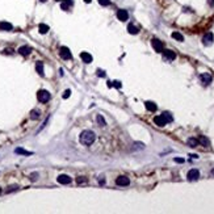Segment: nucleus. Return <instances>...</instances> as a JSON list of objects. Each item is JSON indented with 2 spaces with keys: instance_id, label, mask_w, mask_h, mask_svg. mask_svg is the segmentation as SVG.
I'll return each mask as SVG.
<instances>
[{
  "instance_id": "ddd939ff",
  "label": "nucleus",
  "mask_w": 214,
  "mask_h": 214,
  "mask_svg": "<svg viewBox=\"0 0 214 214\" xmlns=\"http://www.w3.org/2000/svg\"><path fill=\"white\" fill-rule=\"evenodd\" d=\"M154 122H155L158 126H164V125H167L166 118H164L162 114H160V116H156L155 118H154Z\"/></svg>"
},
{
  "instance_id": "6e6552de",
  "label": "nucleus",
  "mask_w": 214,
  "mask_h": 214,
  "mask_svg": "<svg viewBox=\"0 0 214 214\" xmlns=\"http://www.w3.org/2000/svg\"><path fill=\"white\" fill-rule=\"evenodd\" d=\"M200 79H201L204 85H209L210 83H212V80H213V78H212V75L210 74H201L200 75Z\"/></svg>"
},
{
  "instance_id": "473e14b6",
  "label": "nucleus",
  "mask_w": 214,
  "mask_h": 214,
  "mask_svg": "<svg viewBox=\"0 0 214 214\" xmlns=\"http://www.w3.org/2000/svg\"><path fill=\"white\" fill-rule=\"evenodd\" d=\"M70 95H71V91H70V90L64 91V93H63V98H68V97H70Z\"/></svg>"
},
{
  "instance_id": "20e7f679",
  "label": "nucleus",
  "mask_w": 214,
  "mask_h": 214,
  "mask_svg": "<svg viewBox=\"0 0 214 214\" xmlns=\"http://www.w3.org/2000/svg\"><path fill=\"white\" fill-rule=\"evenodd\" d=\"M187 177H188L189 181H195V180H197L200 177V171L196 170V168L190 170L189 172H188V175H187Z\"/></svg>"
},
{
  "instance_id": "c756f323",
  "label": "nucleus",
  "mask_w": 214,
  "mask_h": 214,
  "mask_svg": "<svg viewBox=\"0 0 214 214\" xmlns=\"http://www.w3.org/2000/svg\"><path fill=\"white\" fill-rule=\"evenodd\" d=\"M76 181H78L79 184H84V183H87V179H85V177H78Z\"/></svg>"
},
{
  "instance_id": "f3484780",
  "label": "nucleus",
  "mask_w": 214,
  "mask_h": 214,
  "mask_svg": "<svg viewBox=\"0 0 214 214\" xmlns=\"http://www.w3.org/2000/svg\"><path fill=\"white\" fill-rule=\"evenodd\" d=\"M71 5H72V0H63V3H62L61 8L63 9V11H68Z\"/></svg>"
},
{
  "instance_id": "39448f33",
  "label": "nucleus",
  "mask_w": 214,
  "mask_h": 214,
  "mask_svg": "<svg viewBox=\"0 0 214 214\" xmlns=\"http://www.w3.org/2000/svg\"><path fill=\"white\" fill-rule=\"evenodd\" d=\"M151 45H153V47L155 51H158V53L163 51V44H162V41H159L158 38H154L153 41H151Z\"/></svg>"
},
{
  "instance_id": "4c0bfd02",
  "label": "nucleus",
  "mask_w": 214,
  "mask_h": 214,
  "mask_svg": "<svg viewBox=\"0 0 214 214\" xmlns=\"http://www.w3.org/2000/svg\"><path fill=\"white\" fill-rule=\"evenodd\" d=\"M39 1H42V3H45V1H46V0H39Z\"/></svg>"
},
{
  "instance_id": "f03ea898",
  "label": "nucleus",
  "mask_w": 214,
  "mask_h": 214,
  "mask_svg": "<svg viewBox=\"0 0 214 214\" xmlns=\"http://www.w3.org/2000/svg\"><path fill=\"white\" fill-rule=\"evenodd\" d=\"M37 98L39 103H47V101L50 100V93L45 90H41V91H38V93H37Z\"/></svg>"
},
{
  "instance_id": "4be33fe9",
  "label": "nucleus",
  "mask_w": 214,
  "mask_h": 214,
  "mask_svg": "<svg viewBox=\"0 0 214 214\" xmlns=\"http://www.w3.org/2000/svg\"><path fill=\"white\" fill-rule=\"evenodd\" d=\"M38 29H39V33H41V34H45V33L49 32V26L46 24H39Z\"/></svg>"
},
{
  "instance_id": "58836bf2",
  "label": "nucleus",
  "mask_w": 214,
  "mask_h": 214,
  "mask_svg": "<svg viewBox=\"0 0 214 214\" xmlns=\"http://www.w3.org/2000/svg\"><path fill=\"white\" fill-rule=\"evenodd\" d=\"M55 1H63V0H55Z\"/></svg>"
},
{
  "instance_id": "6ab92c4d",
  "label": "nucleus",
  "mask_w": 214,
  "mask_h": 214,
  "mask_svg": "<svg viewBox=\"0 0 214 214\" xmlns=\"http://www.w3.org/2000/svg\"><path fill=\"white\" fill-rule=\"evenodd\" d=\"M36 70H37V72L41 76H44L45 75V72H44V63L42 62H37V64H36Z\"/></svg>"
},
{
  "instance_id": "2eb2a0df",
  "label": "nucleus",
  "mask_w": 214,
  "mask_h": 214,
  "mask_svg": "<svg viewBox=\"0 0 214 214\" xmlns=\"http://www.w3.org/2000/svg\"><path fill=\"white\" fill-rule=\"evenodd\" d=\"M12 24L9 22H5V21H1L0 22V30H12Z\"/></svg>"
},
{
  "instance_id": "4468645a",
  "label": "nucleus",
  "mask_w": 214,
  "mask_h": 214,
  "mask_svg": "<svg viewBox=\"0 0 214 214\" xmlns=\"http://www.w3.org/2000/svg\"><path fill=\"white\" fill-rule=\"evenodd\" d=\"M32 51V47H29V46H21V47L19 49V53L21 55H29Z\"/></svg>"
},
{
  "instance_id": "412c9836",
  "label": "nucleus",
  "mask_w": 214,
  "mask_h": 214,
  "mask_svg": "<svg viewBox=\"0 0 214 214\" xmlns=\"http://www.w3.org/2000/svg\"><path fill=\"white\" fill-rule=\"evenodd\" d=\"M15 153L16 154H20V155H32V151H26L24 149H21V147H19V149H16L15 150Z\"/></svg>"
},
{
  "instance_id": "bb28decb",
  "label": "nucleus",
  "mask_w": 214,
  "mask_h": 214,
  "mask_svg": "<svg viewBox=\"0 0 214 214\" xmlns=\"http://www.w3.org/2000/svg\"><path fill=\"white\" fill-rule=\"evenodd\" d=\"M121 84L118 80H114V81H108V87H116V88H121Z\"/></svg>"
},
{
  "instance_id": "f257e3e1",
  "label": "nucleus",
  "mask_w": 214,
  "mask_h": 214,
  "mask_svg": "<svg viewBox=\"0 0 214 214\" xmlns=\"http://www.w3.org/2000/svg\"><path fill=\"white\" fill-rule=\"evenodd\" d=\"M79 139H80V143H83L84 146H91V144L95 142V139H96V136H95L93 131L84 130V131H81Z\"/></svg>"
},
{
  "instance_id": "9d476101",
  "label": "nucleus",
  "mask_w": 214,
  "mask_h": 214,
  "mask_svg": "<svg viewBox=\"0 0 214 214\" xmlns=\"http://www.w3.org/2000/svg\"><path fill=\"white\" fill-rule=\"evenodd\" d=\"M162 53H163L164 59H167V61H173V59L176 58L175 51H172V50H163Z\"/></svg>"
},
{
  "instance_id": "a211bd4d",
  "label": "nucleus",
  "mask_w": 214,
  "mask_h": 214,
  "mask_svg": "<svg viewBox=\"0 0 214 214\" xmlns=\"http://www.w3.org/2000/svg\"><path fill=\"white\" fill-rule=\"evenodd\" d=\"M198 143H201L202 146H205V147H209V146H210L209 139H208L206 137H204V136H200V138H198Z\"/></svg>"
},
{
  "instance_id": "a878e982",
  "label": "nucleus",
  "mask_w": 214,
  "mask_h": 214,
  "mask_svg": "<svg viewBox=\"0 0 214 214\" xmlns=\"http://www.w3.org/2000/svg\"><path fill=\"white\" fill-rule=\"evenodd\" d=\"M162 116H163L164 118H166L167 124H168V122H172V121H173V118H172V116H171V113H170V112H164V113L162 114Z\"/></svg>"
},
{
  "instance_id": "a19ab883",
  "label": "nucleus",
  "mask_w": 214,
  "mask_h": 214,
  "mask_svg": "<svg viewBox=\"0 0 214 214\" xmlns=\"http://www.w3.org/2000/svg\"><path fill=\"white\" fill-rule=\"evenodd\" d=\"M0 193H1V188H0Z\"/></svg>"
},
{
  "instance_id": "0eeeda50",
  "label": "nucleus",
  "mask_w": 214,
  "mask_h": 214,
  "mask_svg": "<svg viewBox=\"0 0 214 214\" xmlns=\"http://www.w3.org/2000/svg\"><path fill=\"white\" fill-rule=\"evenodd\" d=\"M117 19L120 21H126L129 19V13H127L126 9H118L117 11Z\"/></svg>"
},
{
  "instance_id": "423d86ee",
  "label": "nucleus",
  "mask_w": 214,
  "mask_h": 214,
  "mask_svg": "<svg viewBox=\"0 0 214 214\" xmlns=\"http://www.w3.org/2000/svg\"><path fill=\"white\" fill-rule=\"evenodd\" d=\"M116 184L120 187H127L130 184V180H129V177H126V176H120L116 179Z\"/></svg>"
},
{
  "instance_id": "f8f14e48",
  "label": "nucleus",
  "mask_w": 214,
  "mask_h": 214,
  "mask_svg": "<svg viewBox=\"0 0 214 214\" xmlns=\"http://www.w3.org/2000/svg\"><path fill=\"white\" fill-rule=\"evenodd\" d=\"M80 58H81V61H83L84 63H91L92 59H93V58H92V55L90 54V53H87V51H83V53H81V54H80Z\"/></svg>"
},
{
  "instance_id": "72a5a7b5",
  "label": "nucleus",
  "mask_w": 214,
  "mask_h": 214,
  "mask_svg": "<svg viewBox=\"0 0 214 214\" xmlns=\"http://www.w3.org/2000/svg\"><path fill=\"white\" fill-rule=\"evenodd\" d=\"M97 75H98V76H101V78H105V71H103V70H97Z\"/></svg>"
},
{
  "instance_id": "5701e85b",
  "label": "nucleus",
  "mask_w": 214,
  "mask_h": 214,
  "mask_svg": "<svg viewBox=\"0 0 214 214\" xmlns=\"http://www.w3.org/2000/svg\"><path fill=\"white\" fill-rule=\"evenodd\" d=\"M188 144H189L190 147L198 146V139H196V138H189V139H188Z\"/></svg>"
},
{
  "instance_id": "cd10ccee",
  "label": "nucleus",
  "mask_w": 214,
  "mask_h": 214,
  "mask_svg": "<svg viewBox=\"0 0 214 214\" xmlns=\"http://www.w3.org/2000/svg\"><path fill=\"white\" fill-rule=\"evenodd\" d=\"M97 122H98V125H101V126H105V125H107V122H105V120H104V117L101 116V114H98V116H97Z\"/></svg>"
},
{
  "instance_id": "aec40b11",
  "label": "nucleus",
  "mask_w": 214,
  "mask_h": 214,
  "mask_svg": "<svg viewBox=\"0 0 214 214\" xmlns=\"http://www.w3.org/2000/svg\"><path fill=\"white\" fill-rule=\"evenodd\" d=\"M144 105H146L147 110H150V112H155V110H156V105L154 104L153 101H146V103H144Z\"/></svg>"
},
{
  "instance_id": "393cba45",
  "label": "nucleus",
  "mask_w": 214,
  "mask_h": 214,
  "mask_svg": "<svg viewBox=\"0 0 214 214\" xmlns=\"http://www.w3.org/2000/svg\"><path fill=\"white\" fill-rule=\"evenodd\" d=\"M172 38H175V39H177V41H184V37H183V34H180L179 32H173L172 33Z\"/></svg>"
},
{
  "instance_id": "1a4fd4ad",
  "label": "nucleus",
  "mask_w": 214,
  "mask_h": 214,
  "mask_svg": "<svg viewBox=\"0 0 214 214\" xmlns=\"http://www.w3.org/2000/svg\"><path fill=\"white\" fill-rule=\"evenodd\" d=\"M213 41H214V36H213V33H206V34L204 36V38H202L204 45H206V46L212 45V44H213Z\"/></svg>"
},
{
  "instance_id": "dca6fc26",
  "label": "nucleus",
  "mask_w": 214,
  "mask_h": 214,
  "mask_svg": "<svg viewBox=\"0 0 214 214\" xmlns=\"http://www.w3.org/2000/svg\"><path fill=\"white\" fill-rule=\"evenodd\" d=\"M127 32H129L130 34H138V33H139V29H138L136 25L129 24V25H127Z\"/></svg>"
},
{
  "instance_id": "b1692460",
  "label": "nucleus",
  "mask_w": 214,
  "mask_h": 214,
  "mask_svg": "<svg viewBox=\"0 0 214 214\" xmlns=\"http://www.w3.org/2000/svg\"><path fill=\"white\" fill-rule=\"evenodd\" d=\"M39 114H41V113H39V110L34 109V110L30 112V118H32V120H38V118H39Z\"/></svg>"
},
{
  "instance_id": "7c9ffc66",
  "label": "nucleus",
  "mask_w": 214,
  "mask_h": 214,
  "mask_svg": "<svg viewBox=\"0 0 214 214\" xmlns=\"http://www.w3.org/2000/svg\"><path fill=\"white\" fill-rule=\"evenodd\" d=\"M17 189H19V187H17V185H12V187H9V189H7V193L12 192V190H17Z\"/></svg>"
},
{
  "instance_id": "c9c22d12",
  "label": "nucleus",
  "mask_w": 214,
  "mask_h": 214,
  "mask_svg": "<svg viewBox=\"0 0 214 214\" xmlns=\"http://www.w3.org/2000/svg\"><path fill=\"white\" fill-rule=\"evenodd\" d=\"M209 4L210 5H214V0H209Z\"/></svg>"
},
{
  "instance_id": "e433bc0d",
  "label": "nucleus",
  "mask_w": 214,
  "mask_h": 214,
  "mask_svg": "<svg viewBox=\"0 0 214 214\" xmlns=\"http://www.w3.org/2000/svg\"><path fill=\"white\" fill-rule=\"evenodd\" d=\"M84 1H85V3H91L92 0H84Z\"/></svg>"
},
{
  "instance_id": "f704fd0d",
  "label": "nucleus",
  "mask_w": 214,
  "mask_h": 214,
  "mask_svg": "<svg viewBox=\"0 0 214 214\" xmlns=\"http://www.w3.org/2000/svg\"><path fill=\"white\" fill-rule=\"evenodd\" d=\"M175 162L176 163H183L184 159H183V158H175Z\"/></svg>"
},
{
  "instance_id": "ea45409f",
  "label": "nucleus",
  "mask_w": 214,
  "mask_h": 214,
  "mask_svg": "<svg viewBox=\"0 0 214 214\" xmlns=\"http://www.w3.org/2000/svg\"><path fill=\"white\" fill-rule=\"evenodd\" d=\"M212 173H213V175H214V170H212Z\"/></svg>"
},
{
  "instance_id": "7ed1b4c3",
  "label": "nucleus",
  "mask_w": 214,
  "mask_h": 214,
  "mask_svg": "<svg viewBox=\"0 0 214 214\" xmlns=\"http://www.w3.org/2000/svg\"><path fill=\"white\" fill-rule=\"evenodd\" d=\"M59 55H61L63 59H71L72 55H71V51L68 47H66V46H62L61 49H59Z\"/></svg>"
},
{
  "instance_id": "2f4dec72",
  "label": "nucleus",
  "mask_w": 214,
  "mask_h": 214,
  "mask_svg": "<svg viewBox=\"0 0 214 214\" xmlns=\"http://www.w3.org/2000/svg\"><path fill=\"white\" fill-rule=\"evenodd\" d=\"M37 177H38V173L34 172V173H32V175H30V180H32V181H36V180H37Z\"/></svg>"
},
{
  "instance_id": "c85d7f7f",
  "label": "nucleus",
  "mask_w": 214,
  "mask_h": 214,
  "mask_svg": "<svg viewBox=\"0 0 214 214\" xmlns=\"http://www.w3.org/2000/svg\"><path fill=\"white\" fill-rule=\"evenodd\" d=\"M98 4L107 7V5H109V4H110V0H98Z\"/></svg>"
},
{
  "instance_id": "9b49d317",
  "label": "nucleus",
  "mask_w": 214,
  "mask_h": 214,
  "mask_svg": "<svg viewBox=\"0 0 214 214\" xmlns=\"http://www.w3.org/2000/svg\"><path fill=\"white\" fill-rule=\"evenodd\" d=\"M58 183L59 184H63V185H66V184H70L71 183V177L68 176V175H59L58 176Z\"/></svg>"
}]
</instances>
